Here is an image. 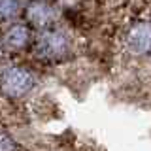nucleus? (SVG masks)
Listing matches in <instances>:
<instances>
[{"label":"nucleus","instance_id":"f257e3e1","mask_svg":"<svg viewBox=\"0 0 151 151\" xmlns=\"http://www.w3.org/2000/svg\"><path fill=\"white\" fill-rule=\"evenodd\" d=\"M34 85V76L25 68H8L4 70L2 79H0V89L8 96H21Z\"/></svg>","mask_w":151,"mask_h":151},{"label":"nucleus","instance_id":"f03ea898","mask_svg":"<svg viewBox=\"0 0 151 151\" xmlns=\"http://www.w3.org/2000/svg\"><path fill=\"white\" fill-rule=\"evenodd\" d=\"M66 49H68V38L59 30L45 32L38 42V53L44 59H57L64 55Z\"/></svg>","mask_w":151,"mask_h":151},{"label":"nucleus","instance_id":"7ed1b4c3","mask_svg":"<svg viewBox=\"0 0 151 151\" xmlns=\"http://www.w3.org/2000/svg\"><path fill=\"white\" fill-rule=\"evenodd\" d=\"M27 17L34 27H47L55 21V9L45 2H32L27 8Z\"/></svg>","mask_w":151,"mask_h":151},{"label":"nucleus","instance_id":"20e7f679","mask_svg":"<svg viewBox=\"0 0 151 151\" xmlns=\"http://www.w3.org/2000/svg\"><path fill=\"white\" fill-rule=\"evenodd\" d=\"M127 45L134 53H145L149 49V27L145 23L132 27L127 38Z\"/></svg>","mask_w":151,"mask_h":151},{"label":"nucleus","instance_id":"39448f33","mask_svg":"<svg viewBox=\"0 0 151 151\" xmlns=\"http://www.w3.org/2000/svg\"><path fill=\"white\" fill-rule=\"evenodd\" d=\"M28 38H30V32L25 25H13L4 34V45L8 49H23L28 44Z\"/></svg>","mask_w":151,"mask_h":151},{"label":"nucleus","instance_id":"423d86ee","mask_svg":"<svg viewBox=\"0 0 151 151\" xmlns=\"http://www.w3.org/2000/svg\"><path fill=\"white\" fill-rule=\"evenodd\" d=\"M19 12V0H0V17L12 19Z\"/></svg>","mask_w":151,"mask_h":151},{"label":"nucleus","instance_id":"0eeeda50","mask_svg":"<svg viewBox=\"0 0 151 151\" xmlns=\"http://www.w3.org/2000/svg\"><path fill=\"white\" fill-rule=\"evenodd\" d=\"M15 145H13V142L8 138V134H4V132H0V149H13Z\"/></svg>","mask_w":151,"mask_h":151}]
</instances>
